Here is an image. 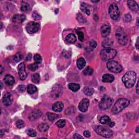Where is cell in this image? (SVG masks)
I'll use <instances>...</instances> for the list:
<instances>
[{"mask_svg":"<svg viewBox=\"0 0 139 139\" xmlns=\"http://www.w3.org/2000/svg\"><path fill=\"white\" fill-rule=\"evenodd\" d=\"M136 79V74L135 72L130 71L126 72L123 76L122 80L123 84L127 88L133 87L135 83Z\"/></svg>","mask_w":139,"mask_h":139,"instance_id":"obj_1","label":"cell"},{"mask_svg":"<svg viewBox=\"0 0 139 139\" xmlns=\"http://www.w3.org/2000/svg\"><path fill=\"white\" fill-rule=\"evenodd\" d=\"M129 103L130 102L128 99L124 98H120L117 100V101L115 103V104L113 106L111 109V112L112 114H117L125 108L127 107Z\"/></svg>","mask_w":139,"mask_h":139,"instance_id":"obj_2","label":"cell"},{"mask_svg":"<svg viewBox=\"0 0 139 139\" xmlns=\"http://www.w3.org/2000/svg\"><path fill=\"white\" fill-rule=\"evenodd\" d=\"M117 55V51L112 48H104L101 52V56L103 60L105 61H110L115 58Z\"/></svg>","mask_w":139,"mask_h":139,"instance_id":"obj_3","label":"cell"},{"mask_svg":"<svg viewBox=\"0 0 139 139\" xmlns=\"http://www.w3.org/2000/svg\"><path fill=\"white\" fill-rule=\"evenodd\" d=\"M95 131L98 135L106 138H110L113 135V133L111 130L106 127H103V126H96L95 128Z\"/></svg>","mask_w":139,"mask_h":139,"instance_id":"obj_4","label":"cell"},{"mask_svg":"<svg viewBox=\"0 0 139 139\" xmlns=\"http://www.w3.org/2000/svg\"><path fill=\"white\" fill-rule=\"evenodd\" d=\"M108 69L110 71L114 73H120L122 71V67L117 61L114 60H110L107 64Z\"/></svg>","mask_w":139,"mask_h":139,"instance_id":"obj_5","label":"cell"},{"mask_svg":"<svg viewBox=\"0 0 139 139\" xmlns=\"http://www.w3.org/2000/svg\"><path fill=\"white\" fill-rule=\"evenodd\" d=\"M116 37L118 43L121 45L124 46L125 45L128 43V39L127 35H126L125 32L123 31V29H118L116 32Z\"/></svg>","mask_w":139,"mask_h":139,"instance_id":"obj_6","label":"cell"},{"mask_svg":"<svg viewBox=\"0 0 139 139\" xmlns=\"http://www.w3.org/2000/svg\"><path fill=\"white\" fill-rule=\"evenodd\" d=\"M109 13L111 19L114 20H117L120 17V11L117 5L112 3L110 5L109 8Z\"/></svg>","mask_w":139,"mask_h":139,"instance_id":"obj_7","label":"cell"},{"mask_svg":"<svg viewBox=\"0 0 139 139\" xmlns=\"http://www.w3.org/2000/svg\"><path fill=\"white\" fill-rule=\"evenodd\" d=\"M112 99L107 96H104L102 98L99 103V108L101 110H106L110 108L112 103Z\"/></svg>","mask_w":139,"mask_h":139,"instance_id":"obj_8","label":"cell"},{"mask_svg":"<svg viewBox=\"0 0 139 139\" xmlns=\"http://www.w3.org/2000/svg\"><path fill=\"white\" fill-rule=\"evenodd\" d=\"M40 28V25L37 22H30L26 26V30L29 34H33L38 31Z\"/></svg>","mask_w":139,"mask_h":139,"instance_id":"obj_9","label":"cell"},{"mask_svg":"<svg viewBox=\"0 0 139 139\" xmlns=\"http://www.w3.org/2000/svg\"><path fill=\"white\" fill-rule=\"evenodd\" d=\"M18 73H19V76L21 80L24 81L27 78V73L26 71L25 65L24 63H20L17 67Z\"/></svg>","mask_w":139,"mask_h":139,"instance_id":"obj_10","label":"cell"},{"mask_svg":"<svg viewBox=\"0 0 139 139\" xmlns=\"http://www.w3.org/2000/svg\"><path fill=\"white\" fill-rule=\"evenodd\" d=\"M89 106V101L88 99L84 98L79 103L78 108L81 112H86Z\"/></svg>","mask_w":139,"mask_h":139,"instance_id":"obj_11","label":"cell"},{"mask_svg":"<svg viewBox=\"0 0 139 139\" xmlns=\"http://www.w3.org/2000/svg\"><path fill=\"white\" fill-rule=\"evenodd\" d=\"M100 123H102L103 125H107L110 127H112L115 125V122H112L110 119V117L108 116H103L100 118Z\"/></svg>","mask_w":139,"mask_h":139,"instance_id":"obj_12","label":"cell"},{"mask_svg":"<svg viewBox=\"0 0 139 139\" xmlns=\"http://www.w3.org/2000/svg\"><path fill=\"white\" fill-rule=\"evenodd\" d=\"M13 101L12 95L11 93H7L4 95L3 98V103L5 106H9L12 104Z\"/></svg>","mask_w":139,"mask_h":139,"instance_id":"obj_13","label":"cell"},{"mask_svg":"<svg viewBox=\"0 0 139 139\" xmlns=\"http://www.w3.org/2000/svg\"><path fill=\"white\" fill-rule=\"evenodd\" d=\"M102 36L103 38L108 37L111 32V27L109 25H104L103 26L101 29Z\"/></svg>","mask_w":139,"mask_h":139,"instance_id":"obj_14","label":"cell"},{"mask_svg":"<svg viewBox=\"0 0 139 139\" xmlns=\"http://www.w3.org/2000/svg\"><path fill=\"white\" fill-rule=\"evenodd\" d=\"M42 115V112L39 110H35L30 113L29 116V119L31 121H34L40 118Z\"/></svg>","mask_w":139,"mask_h":139,"instance_id":"obj_15","label":"cell"},{"mask_svg":"<svg viewBox=\"0 0 139 139\" xmlns=\"http://www.w3.org/2000/svg\"><path fill=\"white\" fill-rule=\"evenodd\" d=\"M26 17L25 15L23 14H16L13 17V21L15 23H17V24H21L24 22Z\"/></svg>","mask_w":139,"mask_h":139,"instance_id":"obj_16","label":"cell"},{"mask_svg":"<svg viewBox=\"0 0 139 139\" xmlns=\"http://www.w3.org/2000/svg\"><path fill=\"white\" fill-rule=\"evenodd\" d=\"M4 81L7 85L11 86L14 84L15 79L13 77L10 75V74H7V75H6L4 77Z\"/></svg>","mask_w":139,"mask_h":139,"instance_id":"obj_17","label":"cell"},{"mask_svg":"<svg viewBox=\"0 0 139 139\" xmlns=\"http://www.w3.org/2000/svg\"><path fill=\"white\" fill-rule=\"evenodd\" d=\"M64 108V104L61 102H57L53 105L52 109L55 112H60Z\"/></svg>","mask_w":139,"mask_h":139,"instance_id":"obj_18","label":"cell"},{"mask_svg":"<svg viewBox=\"0 0 139 139\" xmlns=\"http://www.w3.org/2000/svg\"><path fill=\"white\" fill-rule=\"evenodd\" d=\"M128 6L130 9L134 12H138L139 11V6L135 1H128Z\"/></svg>","mask_w":139,"mask_h":139,"instance_id":"obj_19","label":"cell"},{"mask_svg":"<svg viewBox=\"0 0 139 139\" xmlns=\"http://www.w3.org/2000/svg\"><path fill=\"white\" fill-rule=\"evenodd\" d=\"M114 77L110 74H105L102 76V81L104 83H111L114 81Z\"/></svg>","mask_w":139,"mask_h":139,"instance_id":"obj_20","label":"cell"},{"mask_svg":"<svg viewBox=\"0 0 139 139\" xmlns=\"http://www.w3.org/2000/svg\"><path fill=\"white\" fill-rule=\"evenodd\" d=\"M76 40L77 38L76 35L72 34V33L68 34L66 38V42L69 43H74L76 42Z\"/></svg>","mask_w":139,"mask_h":139,"instance_id":"obj_21","label":"cell"},{"mask_svg":"<svg viewBox=\"0 0 139 139\" xmlns=\"http://www.w3.org/2000/svg\"><path fill=\"white\" fill-rule=\"evenodd\" d=\"M85 65H86V61L84 58H80L77 60V68H78L79 70L83 69L85 67Z\"/></svg>","mask_w":139,"mask_h":139,"instance_id":"obj_22","label":"cell"},{"mask_svg":"<svg viewBox=\"0 0 139 139\" xmlns=\"http://www.w3.org/2000/svg\"><path fill=\"white\" fill-rule=\"evenodd\" d=\"M81 9L82 11L84 12L87 15H89L90 14V11L89 5L85 3H82L81 6Z\"/></svg>","mask_w":139,"mask_h":139,"instance_id":"obj_23","label":"cell"},{"mask_svg":"<svg viewBox=\"0 0 139 139\" xmlns=\"http://www.w3.org/2000/svg\"><path fill=\"white\" fill-rule=\"evenodd\" d=\"M37 87L33 84H29L27 87V91L28 94H33L37 91Z\"/></svg>","mask_w":139,"mask_h":139,"instance_id":"obj_24","label":"cell"},{"mask_svg":"<svg viewBox=\"0 0 139 139\" xmlns=\"http://www.w3.org/2000/svg\"><path fill=\"white\" fill-rule=\"evenodd\" d=\"M62 91V88L61 86L58 85H56V86L55 87L53 88V90H52V92L55 94V96L56 97H58L59 96L60 92Z\"/></svg>","mask_w":139,"mask_h":139,"instance_id":"obj_25","label":"cell"},{"mask_svg":"<svg viewBox=\"0 0 139 139\" xmlns=\"http://www.w3.org/2000/svg\"><path fill=\"white\" fill-rule=\"evenodd\" d=\"M69 88L73 92H77L80 89V85L76 83H70L69 84Z\"/></svg>","mask_w":139,"mask_h":139,"instance_id":"obj_26","label":"cell"},{"mask_svg":"<svg viewBox=\"0 0 139 139\" xmlns=\"http://www.w3.org/2000/svg\"><path fill=\"white\" fill-rule=\"evenodd\" d=\"M113 43V42L111 40L109 39H107L104 40L102 42V46L103 47H104L105 48H109L111 46Z\"/></svg>","mask_w":139,"mask_h":139,"instance_id":"obj_27","label":"cell"},{"mask_svg":"<svg viewBox=\"0 0 139 139\" xmlns=\"http://www.w3.org/2000/svg\"><path fill=\"white\" fill-rule=\"evenodd\" d=\"M49 128V127L48 125L46 123H41L38 126V129L41 132H45L46 131H47Z\"/></svg>","mask_w":139,"mask_h":139,"instance_id":"obj_28","label":"cell"},{"mask_svg":"<svg viewBox=\"0 0 139 139\" xmlns=\"http://www.w3.org/2000/svg\"><path fill=\"white\" fill-rule=\"evenodd\" d=\"M32 81L33 83H36V84H38L39 83L40 81V74L38 73L33 74L32 76Z\"/></svg>","mask_w":139,"mask_h":139,"instance_id":"obj_29","label":"cell"},{"mask_svg":"<svg viewBox=\"0 0 139 139\" xmlns=\"http://www.w3.org/2000/svg\"><path fill=\"white\" fill-rule=\"evenodd\" d=\"M84 92L87 96H91L94 94V90L90 87H85L84 89Z\"/></svg>","mask_w":139,"mask_h":139,"instance_id":"obj_30","label":"cell"},{"mask_svg":"<svg viewBox=\"0 0 139 139\" xmlns=\"http://www.w3.org/2000/svg\"><path fill=\"white\" fill-rule=\"evenodd\" d=\"M47 116L48 119L50 121H54L56 118H59V115L56 114H53V113L48 112L47 114Z\"/></svg>","mask_w":139,"mask_h":139,"instance_id":"obj_31","label":"cell"},{"mask_svg":"<svg viewBox=\"0 0 139 139\" xmlns=\"http://www.w3.org/2000/svg\"><path fill=\"white\" fill-rule=\"evenodd\" d=\"M93 69L90 68V67L87 66V68L84 70L83 72L85 76H91L93 73Z\"/></svg>","mask_w":139,"mask_h":139,"instance_id":"obj_32","label":"cell"},{"mask_svg":"<svg viewBox=\"0 0 139 139\" xmlns=\"http://www.w3.org/2000/svg\"><path fill=\"white\" fill-rule=\"evenodd\" d=\"M29 9V5L26 2L23 1L21 3V11L22 12H27Z\"/></svg>","mask_w":139,"mask_h":139,"instance_id":"obj_33","label":"cell"},{"mask_svg":"<svg viewBox=\"0 0 139 139\" xmlns=\"http://www.w3.org/2000/svg\"><path fill=\"white\" fill-rule=\"evenodd\" d=\"M76 18H77V20H78V21L79 23H81V24H86L87 22L85 18L82 14H79V13H78L77 15Z\"/></svg>","mask_w":139,"mask_h":139,"instance_id":"obj_34","label":"cell"},{"mask_svg":"<svg viewBox=\"0 0 139 139\" xmlns=\"http://www.w3.org/2000/svg\"><path fill=\"white\" fill-rule=\"evenodd\" d=\"M23 58V56L22 54L20 52L17 53L16 55L14 56V60L16 63L19 62L20 61H21Z\"/></svg>","mask_w":139,"mask_h":139,"instance_id":"obj_35","label":"cell"},{"mask_svg":"<svg viewBox=\"0 0 139 139\" xmlns=\"http://www.w3.org/2000/svg\"><path fill=\"white\" fill-rule=\"evenodd\" d=\"M26 133L28 136H30V137H35L37 136V133L33 129H28L26 130Z\"/></svg>","mask_w":139,"mask_h":139,"instance_id":"obj_36","label":"cell"},{"mask_svg":"<svg viewBox=\"0 0 139 139\" xmlns=\"http://www.w3.org/2000/svg\"><path fill=\"white\" fill-rule=\"evenodd\" d=\"M38 68H39L38 64L35 63L29 64V65L28 66V68L29 69L30 71H34L35 70H37Z\"/></svg>","mask_w":139,"mask_h":139,"instance_id":"obj_37","label":"cell"},{"mask_svg":"<svg viewBox=\"0 0 139 139\" xmlns=\"http://www.w3.org/2000/svg\"><path fill=\"white\" fill-rule=\"evenodd\" d=\"M66 124V121L65 120H60L56 122V125L59 128H63Z\"/></svg>","mask_w":139,"mask_h":139,"instance_id":"obj_38","label":"cell"},{"mask_svg":"<svg viewBox=\"0 0 139 139\" xmlns=\"http://www.w3.org/2000/svg\"><path fill=\"white\" fill-rule=\"evenodd\" d=\"M34 60L35 61V63L38 64H40L42 61V58L40 55H38V54H36L34 56Z\"/></svg>","mask_w":139,"mask_h":139,"instance_id":"obj_39","label":"cell"},{"mask_svg":"<svg viewBox=\"0 0 139 139\" xmlns=\"http://www.w3.org/2000/svg\"><path fill=\"white\" fill-rule=\"evenodd\" d=\"M16 125L18 128H22L25 126V123L24 121L19 120L16 122Z\"/></svg>","mask_w":139,"mask_h":139,"instance_id":"obj_40","label":"cell"},{"mask_svg":"<svg viewBox=\"0 0 139 139\" xmlns=\"http://www.w3.org/2000/svg\"><path fill=\"white\" fill-rule=\"evenodd\" d=\"M124 21L125 22H129L132 21V16L130 14H126L124 16Z\"/></svg>","mask_w":139,"mask_h":139,"instance_id":"obj_41","label":"cell"},{"mask_svg":"<svg viewBox=\"0 0 139 139\" xmlns=\"http://www.w3.org/2000/svg\"><path fill=\"white\" fill-rule=\"evenodd\" d=\"M32 16L33 17V19L36 20H40L41 18H42V17L40 16L39 14L38 13H37L36 12H33V13L32 14Z\"/></svg>","mask_w":139,"mask_h":139,"instance_id":"obj_42","label":"cell"},{"mask_svg":"<svg viewBox=\"0 0 139 139\" xmlns=\"http://www.w3.org/2000/svg\"><path fill=\"white\" fill-rule=\"evenodd\" d=\"M77 34L78 35L79 40H80L81 42H83L84 40V34L83 33V32L78 31L77 32Z\"/></svg>","mask_w":139,"mask_h":139,"instance_id":"obj_43","label":"cell"},{"mask_svg":"<svg viewBox=\"0 0 139 139\" xmlns=\"http://www.w3.org/2000/svg\"><path fill=\"white\" fill-rule=\"evenodd\" d=\"M90 47L92 48H95L97 46V43L96 42H95L94 40H91L90 41Z\"/></svg>","mask_w":139,"mask_h":139,"instance_id":"obj_44","label":"cell"},{"mask_svg":"<svg viewBox=\"0 0 139 139\" xmlns=\"http://www.w3.org/2000/svg\"><path fill=\"white\" fill-rule=\"evenodd\" d=\"M63 56L66 58H70L71 56V53L70 52H68L66 51H64L63 52Z\"/></svg>","mask_w":139,"mask_h":139,"instance_id":"obj_45","label":"cell"},{"mask_svg":"<svg viewBox=\"0 0 139 139\" xmlns=\"http://www.w3.org/2000/svg\"><path fill=\"white\" fill-rule=\"evenodd\" d=\"M18 89H19V90L20 91L24 92L25 91L26 89V86L24 85H19V87H18Z\"/></svg>","mask_w":139,"mask_h":139,"instance_id":"obj_46","label":"cell"},{"mask_svg":"<svg viewBox=\"0 0 139 139\" xmlns=\"http://www.w3.org/2000/svg\"><path fill=\"white\" fill-rule=\"evenodd\" d=\"M84 135L85 136L86 138H90L91 136V134L89 132V131L86 130L84 132Z\"/></svg>","mask_w":139,"mask_h":139,"instance_id":"obj_47","label":"cell"},{"mask_svg":"<svg viewBox=\"0 0 139 139\" xmlns=\"http://www.w3.org/2000/svg\"><path fill=\"white\" fill-rule=\"evenodd\" d=\"M73 138L74 139H83V136H82L81 135L78 134H74Z\"/></svg>","mask_w":139,"mask_h":139,"instance_id":"obj_48","label":"cell"},{"mask_svg":"<svg viewBox=\"0 0 139 139\" xmlns=\"http://www.w3.org/2000/svg\"><path fill=\"white\" fill-rule=\"evenodd\" d=\"M32 58V55L30 53H29L28 55L27 56V58H26V60L28 61V60H30V59Z\"/></svg>","mask_w":139,"mask_h":139,"instance_id":"obj_49","label":"cell"},{"mask_svg":"<svg viewBox=\"0 0 139 139\" xmlns=\"http://www.w3.org/2000/svg\"><path fill=\"white\" fill-rule=\"evenodd\" d=\"M138 45H139V37L138 38L137 40H136V43H135V46H136V48L138 49V50H139V46H138Z\"/></svg>","mask_w":139,"mask_h":139,"instance_id":"obj_50","label":"cell"},{"mask_svg":"<svg viewBox=\"0 0 139 139\" xmlns=\"http://www.w3.org/2000/svg\"><path fill=\"white\" fill-rule=\"evenodd\" d=\"M136 93L139 94V83H137V84H136Z\"/></svg>","mask_w":139,"mask_h":139,"instance_id":"obj_51","label":"cell"},{"mask_svg":"<svg viewBox=\"0 0 139 139\" xmlns=\"http://www.w3.org/2000/svg\"><path fill=\"white\" fill-rule=\"evenodd\" d=\"M139 127H138V126L137 128H136V133H138L139 132Z\"/></svg>","mask_w":139,"mask_h":139,"instance_id":"obj_52","label":"cell"},{"mask_svg":"<svg viewBox=\"0 0 139 139\" xmlns=\"http://www.w3.org/2000/svg\"><path fill=\"white\" fill-rule=\"evenodd\" d=\"M2 26H3V25H2V23H1V29H2Z\"/></svg>","mask_w":139,"mask_h":139,"instance_id":"obj_53","label":"cell"}]
</instances>
